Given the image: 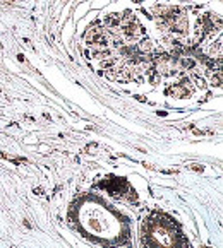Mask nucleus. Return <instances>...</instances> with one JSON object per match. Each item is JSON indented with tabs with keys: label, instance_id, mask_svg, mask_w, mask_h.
<instances>
[{
	"label": "nucleus",
	"instance_id": "1",
	"mask_svg": "<svg viewBox=\"0 0 223 248\" xmlns=\"http://www.w3.org/2000/svg\"><path fill=\"white\" fill-rule=\"evenodd\" d=\"M143 241L148 248H175V234L172 226L161 221H153L148 224V230L143 234Z\"/></svg>",
	"mask_w": 223,
	"mask_h": 248
},
{
	"label": "nucleus",
	"instance_id": "2",
	"mask_svg": "<svg viewBox=\"0 0 223 248\" xmlns=\"http://www.w3.org/2000/svg\"><path fill=\"white\" fill-rule=\"evenodd\" d=\"M103 186H105L106 190H108L112 195H124V192H127L129 185L124 182V180L120 178H114V180H110V182L103 183Z\"/></svg>",
	"mask_w": 223,
	"mask_h": 248
},
{
	"label": "nucleus",
	"instance_id": "3",
	"mask_svg": "<svg viewBox=\"0 0 223 248\" xmlns=\"http://www.w3.org/2000/svg\"><path fill=\"white\" fill-rule=\"evenodd\" d=\"M167 93H169L170 96H175V98H187V96L190 94V91L187 89V86H184V82L182 84H175V86H172V88H169Z\"/></svg>",
	"mask_w": 223,
	"mask_h": 248
}]
</instances>
